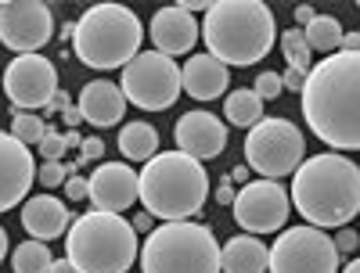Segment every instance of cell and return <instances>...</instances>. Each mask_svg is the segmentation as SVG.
Segmentation results:
<instances>
[{"mask_svg":"<svg viewBox=\"0 0 360 273\" xmlns=\"http://www.w3.org/2000/svg\"><path fill=\"white\" fill-rule=\"evenodd\" d=\"M152 220H155L152 212H141V216L134 220V230H144V234H152Z\"/></svg>","mask_w":360,"mask_h":273,"instance_id":"obj_40","label":"cell"},{"mask_svg":"<svg viewBox=\"0 0 360 273\" xmlns=\"http://www.w3.org/2000/svg\"><path fill=\"white\" fill-rule=\"evenodd\" d=\"M123 98L144 112H166L180 98V69L173 65V58L159 51H141L134 62L123 69Z\"/></svg>","mask_w":360,"mask_h":273,"instance_id":"obj_9","label":"cell"},{"mask_svg":"<svg viewBox=\"0 0 360 273\" xmlns=\"http://www.w3.org/2000/svg\"><path fill=\"white\" fill-rule=\"evenodd\" d=\"M33 180H37V162L29 155V147L11 133H0V212L25 201Z\"/></svg>","mask_w":360,"mask_h":273,"instance_id":"obj_15","label":"cell"},{"mask_svg":"<svg viewBox=\"0 0 360 273\" xmlns=\"http://www.w3.org/2000/svg\"><path fill=\"white\" fill-rule=\"evenodd\" d=\"M209 4H213V0H184L180 8H184V11L191 15V11H209Z\"/></svg>","mask_w":360,"mask_h":273,"instance_id":"obj_41","label":"cell"},{"mask_svg":"<svg viewBox=\"0 0 360 273\" xmlns=\"http://www.w3.org/2000/svg\"><path fill=\"white\" fill-rule=\"evenodd\" d=\"M65 147H83V137L76 130H65Z\"/></svg>","mask_w":360,"mask_h":273,"instance_id":"obj_44","label":"cell"},{"mask_svg":"<svg viewBox=\"0 0 360 273\" xmlns=\"http://www.w3.org/2000/svg\"><path fill=\"white\" fill-rule=\"evenodd\" d=\"M281 72H259V79H256V98L259 101H274V98H281Z\"/></svg>","mask_w":360,"mask_h":273,"instance_id":"obj_29","label":"cell"},{"mask_svg":"<svg viewBox=\"0 0 360 273\" xmlns=\"http://www.w3.org/2000/svg\"><path fill=\"white\" fill-rule=\"evenodd\" d=\"M144 25L123 4H94L76 18V58L86 69H127L141 54Z\"/></svg>","mask_w":360,"mask_h":273,"instance_id":"obj_6","label":"cell"},{"mask_svg":"<svg viewBox=\"0 0 360 273\" xmlns=\"http://www.w3.org/2000/svg\"><path fill=\"white\" fill-rule=\"evenodd\" d=\"M224 115H227V123L252 130L256 123H263V101L256 98V90H231L224 101Z\"/></svg>","mask_w":360,"mask_h":273,"instance_id":"obj_24","label":"cell"},{"mask_svg":"<svg viewBox=\"0 0 360 273\" xmlns=\"http://www.w3.org/2000/svg\"><path fill=\"white\" fill-rule=\"evenodd\" d=\"M54 36V15L44 0H4L0 4V44L15 54H40Z\"/></svg>","mask_w":360,"mask_h":273,"instance_id":"obj_11","label":"cell"},{"mask_svg":"<svg viewBox=\"0 0 360 273\" xmlns=\"http://www.w3.org/2000/svg\"><path fill=\"white\" fill-rule=\"evenodd\" d=\"M173 137H176V151H184V155H191L198 162L217 159L227 147V126L213 112H202V108L180 115V123L173 126Z\"/></svg>","mask_w":360,"mask_h":273,"instance_id":"obj_16","label":"cell"},{"mask_svg":"<svg viewBox=\"0 0 360 273\" xmlns=\"http://www.w3.org/2000/svg\"><path fill=\"white\" fill-rule=\"evenodd\" d=\"M342 51L346 54H360V33H342Z\"/></svg>","mask_w":360,"mask_h":273,"instance_id":"obj_39","label":"cell"},{"mask_svg":"<svg viewBox=\"0 0 360 273\" xmlns=\"http://www.w3.org/2000/svg\"><path fill=\"white\" fill-rule=\"evenodd\" d=\"M62 155H65V133L47 130V137L40 140V159H47V162H62Z\"/></svg>","mask_w":360,"mask_h":273,"instance_id":"obj_30","label":"cell"},{"mask_svg":"<svg viewBox=\"0 0 360 273\" xmlns=\"http://www.w3.org/2000/svg\"><path fill=\"white\" fill-rule=\"evenodd\" d=\"M342 273H360V259H353V262H349V266H346Z\"/></svg>","mask_w":360,"mask_h":273,"instance_id":"obj_47","label":"cell"},{"mask_svg":"<svg viewBox=\"0 0 360 273\" xmlns=\"http://www.w3.org/2000/svg\"><path fill=\"white\" fill-rule=\"evenodd\" d=\"M295 212L317 230H339L360 216V166L342 155H314L295 169Z\"/></svg>","mask_w":360,"mask_h":273,"instance_id":"obj_2","label":"cell"},{"mask_svg":"<svg viewBox=\"0 0 360 273\" xmlns=\"http://www.w3.org/2000/svg\"><path fill=\"white\" fill-rule=\"evenodd\" d=\"M356 8H360V4H356Z\"/></svg>","mask_w":360,"mask_h":273,"instance_id":"obj_48","label":"cell"},{"mask_svg":"<svg viewBox=\"0 0 360 273\" xmlns=\"http://www.w3.org/2000/svg\"><path fill=\"white\" fill-rule=\"evenodd\" d=\"M76 166L79 162H72V166H62V162H44L40 169H37V180L44 187H62L69 176H76Z\"/></svg>","mask_w":360,"mask_h":273,"instance_id":"obj_28","label":"cell"},{"mask_svg":"<svg viewBox=\"0 0 360 273\" xmlns=\"http://www.w3.org/2000/svg\"><path fill=\"white\" fill-rule=\"evenodd\" d=\"M62 119H65V126H69V130H76V126L83 123V112H79L76 105H69V108L62 112Z\"/></svg>","mask_w":360,"mask_h":273,"instance_id":"obj_38","label":"cell"},{"mask_svg":"<svg viewBox=\"0 0 360 273\" xmlns=\"http://www.w3.org/2000/svg\"><path fill=\"white\" fill-rule=\"evenodd\" d=\"M65 198L69 201H83L86 198V180L83 176H69L65 180Z\"/></svg>","mask_w":360,"mask_h":273,"instance_id":"obj_34","label":"cell"},{"mask_svg":"<svg viewBox=\"0 0 360 273\" xmlns=\"http://www.w3.org/2000/svg\"><path fill=\"white\" fill-rule=\"evenodd\" d=\"M86 198L98 212H127L134 201H141V180L127 162H101L86 180Z\"/></svg>","mask_w":360,"mask_h":273,"instance_id":"obj_14","label":"cell"},{"mask_svg":"<svg viewBox=\"0 0 360 273\" xmlns=\"http://www.w3.org/2000/svg\"><path fill=\"white\" fill-rule=\"evenodd\" d=\"M47 130H51V126L44 123L37 112H15V119H11V137L22 140L25 147H29V144L40 147V140L47 137Z\"/></svg>","mask_w":360,"mask_h":273,"instance_id":"obj_27","label":"cell"},{"mask_svg":"<svg viewBox=\"0 0 360 273\" xmlns=\"http://www.w3.org/2000/svg\"><path fill=\"white\" fill-rule=\"evenodd\" d=\"M11 266H15V273H51L54 255H51V248L44 245V241L29 237L25 245H18L11 252Z\"/></svg>","mask_w":360,"mask_h":273,"instance_id":"obj_25","label":"cell"},{"mask_svg":"<svg viewBox=\"0 0 360 273\" xmlns=\"http://www.w3.org/2000/svg\"><path fill=\"white\" fill-rule=\"evenodd\" d=\"M22 227L33 241H54L72 227V212L54 194H37L22 205Z\"/></svg>","mask_w":360,"mask_h":273,"instance_id":"obj_19","label":"cell"},{"mask_svg":"<svg viewBox=\"0 0 360 273\" xmlns=\"http://www.w3.org/2000/svg\"><path fill=\"white\" fill-rule=\"evenodd\" d=\"M303 36H307L310 51H317V54H324V58H332V54L342 51V25H339V18H332V15H317V18L303 29Z\"/></svg>","mask_w":360,"mask_h":273,"instance_id":"obj_23","label":"cell"},{"mask_svg":"<svg viewBox=\"0 0 360 273\" xmlns=\"http://www.w3.org/2000/svg\"><path fill=\"white\" fill-rule=\"evenodd\" d=\"M303 155H307V140L288 119H263L245 137V159H249L245 166L263 180L292 176L303 166Z\"/></svg>","mask_w":360,"mask_h":273,"instance_id":"obj_8","label":"cell"},{"mask_svg":"<svg viewBox=\"0 0 360 273\" xmlns=\"http://www.w3.org/2000/svg\"><path fill=\"white\" fill-rule=\"evenodd\" d=\"M360 245V237H356V230H349V227H339V234H335V248L339 252H349L353 255V248Z\"/></svg>","mask_w":360,"mask_h":273,"instance_id":"obj_32","label":"cell"},{"mask_svg":"<svg viewBox=\"0 0 360 273\" xmlns=\"http://www.w3.org/2000/svg\"><path fill=\"white\" fill-rule=\"evenodd\" d=\"M137 180H141L144 212H152L155 220L166 223L198 216L209 198V176L202 162L184 155V151H159L155 159L144 162Z\"/></svg>","mask_w":360,"mask_h":273,"instance_id":"obj_4","label":"cell"},{"mask_svg":"<svg viewBox=\"0 0 360 273\" xmlns=\"http://www.w3.org/2000/svg\"><path fill=\"white\" fill-rule=\"evenodd\" d=\"M51 273H76V266H72L69 259H54V266H51Z\"/></svg>","mask_w":360,"mask_h":273,"instance_id":"obj_43","label":"cell"},{"mask_svg":"<svg viewBox=\"0 0 360 273\" xmlns=\"http://www.w3.org/2000/svg\"><path fill=\"white\" fill-rule=\"evenodd\" d=\"M4 94L15 112H37L47 108L58 94V69L44 54H18L4 72Z\"/></svg>","mask_w":360,"mask_h":273,"instance_id":"obj_13","label":"cell"},{"mask_svg":"<svg viewBox=\"0 0 360 273\" xmlns=\"http://www.w3.org/2000/svg\"><path fill=\"white\" fill-rule=\"evenodd\" d=\"M76 108L83 112V123H90V126H119L123 123V112H127V98L119 90V83L94 79L79 90Z\"/></svg>","mask_w":360,"mask_h":273,"instance_id":"obj_18","label":"cell"},{"mask_svg":"<svg viewBox=\"0 0 360 273\" xmlns=\"http://www.w3.org/2000/svg\"><path fill=\"white\" fill-rule=\"evenodd\" d=\"M105 155V140L101 137H83V147H79V166H90L94 159H101Z\"/></svg>","mask_w":360,"mask_h":273,"instance_id":"obj_31","label":"cell"},{"mask_svg":"<svg viewBox=\"0 0 360 273\" xmlns=\"http://www.w3.org/2000/svg\"><path fill=\"white\" fill-rule=\"evenodd\" d=\"M234 194H238V191H234V180H231V173H227L220 184H217V201H220V205H234Z\"/></svg>","mask_w":360,"mask_h":273,"instance_id":"obj_35","label":"cell"},{"mask_svg":"<svg viewBox=\"0 0 360 273\" xmlns=\"http://www.w3.org/2000/svg\"><path fill=\"white\" fill-rule=\"evenodd\" d=\"M198 33H202V29H198L195 15H188L180 4L159 8V11L152 15V44H155V51L166 54V58L188 54V51L198 44Z\"/></svg>","mask_w":360,"mask_h":273,"instance_id":"obj_17","label":"cell"},{"mask_svg":"<svg viewBox=\"0 0 360 273\" xmlns=\"http://www.w3.org/2000/svg\"><path fill=\"white\" fill-rule=\"evenodd\" d=\"M314 18H317V11H314L310 4H299V8H295V25H303V29H307Z\"/></svg>","mask_w":360,"mask_h":273,"instance_id":"obj_37","label":"cell"},{"mask_svg":"<svg viewBox=\"0 0 360 273\" xmlns=\"http://www.w3.org/2000/svg\"><path fill=\"white\" fill-rule=\"evenodd\" d=\"M72 36H76V22H65L62 25V40H72Z\"/></svg>","mask_w":360,"mask_h":273,"instance_id":"obj_46","label":"cell"},{"mask_svg":"<svg viewBox=\"0 0 360 273\" xmlns=\"http://www.w3.org/2000/svg\"><path fill=\"white\" fill-rule=\"evenodd\" d=\"M234 220L245 227V234H274L285 227L292 198L278 180H252L234 194Z\"/></svg>","mask_w":360,"mask_h":273,"instance_id":"obj_12","label":"cell"},{"mask_svg":"<svg viewBox=\"0 0 360 273\" xmlns=\"http://www.w3.org/2000/svg\"><path fill=\"white\" fill-rule=\"evenodd\" d=\"M249 173H252L249 166H234V169H231V180H234V184H245V180H249Z\"/></svg>","mask_w":360,"mask_h":273,"instance_id":"obj_42","label":"cell"},{"mask_svg":"<svg viewBox=\"0 0 360 273\" xmlns=\"http://www.w3.org/2000/svg\"><path fill=\"white\" fill-rule=\"evenodd\" d=\"M205 54H213L220 65H256L270 54L278 40L274 11L263 0H213L202 22Z\"/></svg>","mask_w":360,"mask_h":273,"instance_id":"obj_3","label":"cell"},{"mask_svg":"<svg viewBox=\"0 0 360 273\" xmlns=\"http://www.w3.org/2000/svg\"><path fill=\"white\" fill-rule=\"evenodd\" d=\"M303 119L328 147L360 151V54H332L310 69Z\"/></svg>","mask_w":360,"mask_h":273,"instance_id":"obj_1","label":"cell"},{"mask_svg":"<svg viewBox=\"0 0 360 273\" xmlns=\"http://www.w3.org/2000/svg\"><path fill=\"white\" fill-rule=\"evenodd\" d=\"M137 255V230L115 212L90 208L65 234V259L76 273H127Z\"/></svg>","mask_w":360,"mask_h":273,"instance_id":"obj_5","label":"cell"},{"mask_svg":"<svg viewBox=\"0 0 360 273\" xmlns=\"http://www.w3.org/2000/svg\"><path fill=\"white\" fill-rule=\"evenodd\" d=\"M69 105H72V98H69V94H65V90H62V86H58V94H54V98H51V105H47V108H44V112H65V108H69Z\"/></svg>","mask_w":360,"mask_h":273,"instance_id":"obj_36","label":"cell"},{"mask_svg":"<svg viewBox=\"0 0 360 273\" xmlns=\"http://www.w3.org/2000/svg\"><path fill=\"white\" fill-rule=\"evenodd\" d=\"M270 252L256 234H234L220 248V273H266Z\"/></svg>","mask_w":360,"mask_h":273,"instance_id":"obj_21","label":"cell"},{"mask_svg":"<svg viewBox=\"0 0 360 273\" xmlns=\"http://www.w3.org/2000/svg\"><path fill=\"white\" fill-rule=\"evenodd\" d=\"M281 86H285V90H292V94H303L307 76H303V72H295V69H285V72H281Z\"/></svg>","mask_w":360,"mask_h":273,"instance_id":"obj_33","label":"cell"},{"mask_svg":"<svg viewBox=\"0 0 360 273\" xmlns=\"http://www.w3.org/2000/svg\"><path fill=\"white\" fill-rule=\"evenodd\" d=\"M137 259L144 273H220V245L213 230L191 220L155 227Z\"/></svg>","mask_w":360,"mask_h":273,"instance_id":"obj_7","label":"cell"},{"mask_svg":"<svg viewBox=\"0 0 360 273\" xmlns=\"http://www.w3.org/2000/svg\"><path fill=\"white\" fill-rule=\"evenodd\" d=\"M227 83H231V72H227V65L217 62L213 54H195V58H188V65L180 69V86H184L195 101L224 98Z\"/></svg>","mask_w":360,"mask_h":273,"instance_id":"obj_20","label":"cell"},{"mask_svg":"<svg viewBox=\"0 0 360 273\" xmlns=\"http://www.w3.org/2000/svg\"><path fill=\"white\" fill-rule=\"evenodd\" d=\"M281 54H285L288 69L310 76V69H314V51H310V44H307V36H303V29H295V25L285 29V33H281Z\"/></svg>","mask_w":360,"mask_h":273,"instance_id":"obj_26","label":"cell"},{"mask_svg":"<svg viewBox=\"0 0 360 273\" xmlns=\"http://www.w3.org/2000/svg\"><path fill=\"white\" fill-rule=\"evenodd\" d=\"M270 273H339L335 241L317 227H292L270 245Z\"/></svg>","mask_w":360,"mask_h":273,"instance_id":"obj_10","label":"cell"},{"mask_svg":"<svg viewBox=\"0 0 360 273\" xmlns=\"http://www.w3.org/2000/svg\"><path fill=\"white\" fill-rule=\"evenodd\" d=\"M119 151L134 162H148L159 155V133L148 123H127L119 130Z\"/></svg>","mask_w":360,"mask_h":273,"instance_id":"obj_22","label":"cell"},{"mask_svg":"<svg viewBox=\"0 0 360 273\" xmlns=\"http://www.w3.org/2000/svg\"><path fill=\"white\" fill-rule=\"evenodd\" d=\"M4 259H8V230L0 227V262H4Z\"/></svg>","mask_w":360,"mask_h":273,"instance_id":"obj_45","label":"cell"}]
</instances>
